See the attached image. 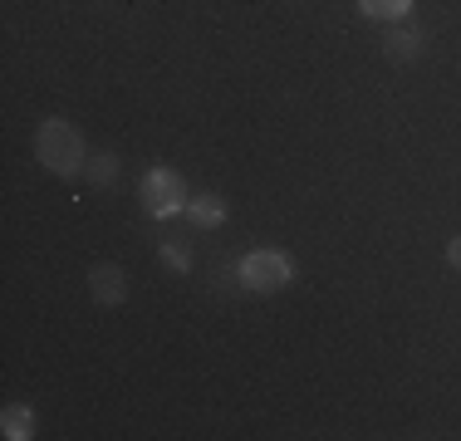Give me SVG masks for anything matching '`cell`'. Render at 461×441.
Segmentation results:
<instances>
[{
	"instance_id": "obj_1",
	"label": "cell",
	"mask_w": 461,
	"mask_h": 441,
	"mask_svg": "<svg viewBox=\"0 0 461 441\" xmlns=\"http://www.w3.org/2000/svg\"><path fill=\"white\" fill-rule=\"evenodd\" d=\"M35 158L54 176H79L84 162H89V148H84V132L69 118H45L35 128Z\"/></svg>"
},
{
	"instance_id": "obj_2",
	"label": "cell",
	"mask_w": 461,
	"mask_h": 441,
	"mask_svg": "<svg viewBox=\"0 0 461 441\" xmlns=\"http://www.w3.org/2000/svg\"><path fill=\"white\" fill-rule=\"evenodd\" d=\"M142 212L152 220H172V216H186V176L172 172V167H148L142 172Z\"/></svg>"
},
{
	"instance_id": "obj_3",
	"label": "cell",
	"mask_w": 461,
	"mask_h": 441,
	"mask_svg": "<svg viewBox=\"0 0 461 441\" xmlns=\"http://www.w3.org/2000/svg\"><path fill=\"white\" fill-rule=\"evenodd\" d=\"M236 280L246 284L250 294H276L294 280V260L285 256V250H250V256H240V265H236Z\"/></svg>"
},
{
	"instance_id": "obj_4",
	"label": "cell",
	"mask_w": 461,
	"mask_h": 441,
	"mask_svg": "<svg viewBox=\"0 0 461 441\" xmlns=\"http://www.w3.org/2000/svg\"><path fill=\"white\" fill-rule=\"evenodd\" d=\"M89 294H94V304H104V309L128 304V280H123V270H118V265H108V260H98L94 270H89Z\"/></svg>"
},
{
	"instance_id": "obj_5",
	"label": "cell",
	"mask_w": 461,
	"mask_h": 441,
	"mask_svg": "<svg viewBox=\"0 0 461 441\" xmlns=\"http://www.w3.org/2000/svg\"><path fill=\"white\" fill-rule=\"evenodd\" d=\"M422 50H427V35H422V30H388V35H383V54H388L393 64L422 59Z\"/></svg>"
},
{
	"instance_id": "obj_6",
	"label": "cell",
	"mask_w": 461,
	"mask_h": 441,
	"mask_svg": "<svg viewBox=\"0 0 461 441\" xmlns=\"http://www.w3.org/2000/svg\"><path fill=\"white\" fill-rule=\"evenodd\" d=\"M186 220H192V226H202V230L226 226V202H221V196H212V192L192 196V202H186Z\"/></svg>"
},
{
	"instance_id": "obj_7",
	"label": "cell",
	"mask_w": 461,
	"mask_h": 441,
	"mask_svg": "<svg viewBox=\"0 0 461 441\" xmlns=\"http://www.w3.org/2000/svg\"><path fill=\"white\" fill-rule=\"evenodd\" d=\"M0 432H5L10 441H30L35 436V412H30L25 402H10L5 412H0Z\"/></svg>"
},
{
	"instance_id": "obj_8",
	"label": "cell",
	"mask_w": 461,
	"mask_h": 441,
	"mask_svg": "<svg viewBox=\"0 0 461 441\" xmlns=\"http://www.w3.org/2000/svg\"><path fill=\"white\" fill-rule=\"evenodd\" d=\"M417 0H358V15L364 20H402L412 15Z\"/></svg>"
},
{
	"instance_id": "obj_9",
	"label": "cell",
	"mask_w": 461,
	"mask_h": 441,
	"mask_svg": "<svg viewBox=\"0 0 461 441\" xmlns=\"http://www.w3.org/2000/svg\"><path fill=\"white\" fill-rule=\"evenodd\" d=\"M84 176H89L94 186H113V176H118V152H89Z\"/></svg>"
},
{
	"instance_id": "obj_10",
	"label": "cell",
	"mask_w": 461,
	"mask_h": 441,
	"mask_svg": "<svg viewBox=\"0 0 461 441\" xmlns=\"http://www.w3.org/2000/svg\"><path fill=\"white\" fill-rule=\"evenodd\" d=\"M162 265L177 270V274H186V270H192V250L177 246V240H162Z\"/></svg>"
},
{
	"instance_id": "obj_11",
	"label": "cell",
	"mask_w": 461,
	"mask_h": 441,
	"mask_svg": "<svg viewBox=\"0 0 461 441\" xmlns=\"http://www.w3.org/2000/svg\"><path fill=\"white\" fill-rule=\"evenodd\" d=\"M447 265H452V270H461V236L447 240Z\"/></svg>"
}]
</instances>
